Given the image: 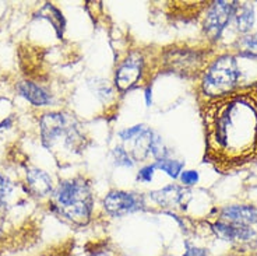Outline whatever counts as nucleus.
Returning a JSON list of instances; mask_svg holds the SVG:
<instances>
[{
	"label": "nucleus",
	"instance_id": "4468645a",
	"mask_svg": "<svg viewBox=\"0 0 257 256\" xmlns=\"http://www.w3.org/2000/svg\"><path fill=\"white\" fill-rule=\"evenodd\" d=\"M39 17H41V19L48 20L49 23H52V26H53L55 31H56L58 38L62 39V37H63L64 26H66V21H64L63 14L60 13V10H59V9H56L53 5L46 3L45 6L39 10Z\"/></svg>",
	"mask_w": 257,
	"mask_h": 256
},
{
	"label": "nucleus",
	"instance_id": "1a4fd4ad",
	"mask_svg": "<svg viewBox=\"0 0 257 256\" xmlns=\"http://www.w3.org/2000/svg\"><path fill=\"white\" fill-rule=\"evenodd\" d=\"M27 185L30 192L39 198H45L49 193L53 192L52 178L45 171L38 168H31L27 171Z\"/></svg>",
	"mask_w": 257,
	"mask_h": 256
},
{
	"label": "nucleus",
	"instance_id": "412c9836",
	"mask_svg": "<svg viewBox=\"0 0 257 256\" xmlns=\"http://www.w3.org/2000/svg\"><path fill=\"white\" fill-rule=\"evenodd\" d=\"M183 256H207V250L201 248H187L186 253Z\"/></svg>",
	"mask_w": 257,
	"mask_h": 256
},
{
	"label": "nucleus",
	"instance_id": "9b49d317",
	"mask_svg": "<svg viewBox=\"0 0 257 256\" xmlns=\"http://www.w3.org/2000/svg\"><path fill=\"white\" fill-rule=\"evenodd\" d=\"M186 195V189L179 185H168L158 191H153L150 193V198L154 200L157 205L165 207L178 206L183 200Z\"/></svg>",
	"mask_w": 257,
	"mask_h": 256
},
{
	"label": "nucleus",
	"instance_id": "7ed1b4c3",
	"mask_svg": "<svg viewBox=\"0 0 257 256\" xmlns=\"http://www.w3.org/2000/svg\"><path fill=\"white\" fill-rule=\"evenodd\" d=\"M239 77L240 70L235 56L222 55L207 67L203 78V91L215 98L229 96L236 89Z\"/></svg>",
	"mask_w": 257,
	"mask_h": 256
},
{
	"label": "nucleus",
	"instance_id": "20e7f679",
	"mask_svg": "<svg viewBox=\"0 0 257 256\" xmlns=\"http://www.w3.org/2000/svg\"><path fill=\"white\" fill-rule=\"evenodd\" d=\"M39 126L42 144L48 148L55 146L62 137L64 139V144L71 150L78 148L83 143V136L80 135L78 129L73 123V119L62 112L45 114L39 121Z\"/></svg>",
	"mask_w": 257,
	"mask_h": 256
},
{
	"label": "nucleus",
	"instance_id": "ddd939ff",
	"mask_svg": "<svg viewBox=\"0 0 257 256\" xmlns=\"http://www.w3.org/2000/svg\"><path fill=\"white\" fill-rule=\"evenodd\" d=\"M235 21H236V28L239 32H249L251 27L254 24V10L253 6L249 3L243 5H236L235 9Z\"/></svg>",
	"mask_w": 257,
	"mask_h": 256
},
{
	"label": "nucleus",
	"instance_id": "aec40b11",
	"mask_svg": "<svg viewBox=\"0 0 257 256\" xmlns=\"http://www.w3.org/2000/svg\"><path fill=\"white\" fill-rule=\"evenodd\" d=\"M154 171H155L154 164H153V165L143 166L142 169L139 171L137 180L142 181V182H151L153 178H154Z\"/></svg>",
	"mask_w": 257,
	"mask_h": 256
},
{
	"label": "nucleus",
	"instance_id": "f257e3e1",
	"mask_svg": "<svg viewBox=\"0 0 257 256\" xmlns=\"http://www.w3.org/2000/svg\"><path fill=\"white\" fill-rule=\"evenodd\" d=\"M207 115V141L212 158L243 162L257 151L256 94H229L211 104Z\"/></svg>",
	"mask_w": 257,
	"mask_h": 256
},
{
	"label": "nucleus",
	"instance_id": "0eeeda50",
	"mask_svg": "<svg viewBox=\"0 0 257 256\" xmlns=\"http://www.w3.org/2000/svg\"><path fill=\"white\" fill-rule=\"evenodd\" d=\"M143 206V196L124 191H112L103 199V207L112 216H123L127 213H133L140 210Z\"/></svg>",
	"mask_w": 257,
	"mask_h": 256
},
{
	"label": "nucleus",
	"instance_id": "423d86ee",
	"mask_svg": "<svg viewBox=\"0 0 257 256\" xmlns=\"http://www.w3.org/2000/svg\"><path fill=\"white\" fill-rule=\"evenodd\" d=\"M144 70V59L139 52L130 53L122 64L117 67L115 74V84L119 91H127L140 81Z\"/></svg>",
	"mask_w": 257,
	"mask_h": 256
},
{
	"label": "nucleus",
	"instance_id": "a211bd4d",
	"mask_svg": "<svg viewBox=\"0 0 257 256\" xmlns=\"http://www.w3.org/2000/svg\"><path fill=\"white\" fill-rule=\"evenodd\" d=\"M200 180V175L197 171H193V169H189V171H183L180 174V181L185 186H192L196 185Z\"/></svg>",
	"mask_w": 257,
	"mask_h": 256
},
{
	"label": "nucleus",
	"instance_id": "39448f33",
	"mask_svg": "<svg viewBox=\"0 0 257 256\" xmlns=\"http://www.w3.org/2000/svg\"><path fill=\"white\" fill-rule=\"evenodd\" d=\"M236 2H214L210 9L207 10L206 20H204V32L210 39L221 38L222 32L229 24L231 17L235 14Z\"/></svg>",
	"mask_w": 257,
	"mask_h": 256
},
{
	"label": "nucleus",
	"instance_id": "f03ea898",
	"mask_svg": "<svg viewBox=\"0 0 257 256\" xmlns=\"http://www.w3.org/2000/svg\"><path fill=\"white\" fill-rule=\"evenodd\" d=\"M55 210L76 224H87L92 213V195L84 180H67L60 182L53 192Z\"/></svg>",
	"mask_w": 257,
	"mask_h": 256
},
{
	"label": "nucleus",
	"instance_id": "4be33fe9",
	"mask_svg": "<svg viewBox=\"0 0 257 256\" xmlns=\"http://www.w3.org/2000/svg\"><path fill=\"white\" fill-rule=\"evenodd\" d=\"M146 97H147V104L150 105L151 104V89L148 87L147 91H146Z\"/></svg>",
	"mask_w": 257,
	"mask_h": 256
},
{
	"label": "nucleus",
	"instance_id": "6ab92c4d",
	"mask_svg": "<svg viewBox=\"0 0 257 256\" xmlns=\"http://www.w3.org/2000/svg\"><path fill=\"white\" fill-rule=\"evenodd\" d=\"M12 192V184L0 174V206L5 205L7 196Z\"/></svg>",
	"mask_w": 257,
	"mask_h": 256
},
{
	"label": "nucleus",
	"instance_id": "9d476101",
	"mask_svg": "<svg viewBox=\"0 0 257 256\" xmlns=\"http://www.w3.org/2000/svg\"><path fill=\"white\" fill-rule=\"evenodd\" d=\"M212 230L219 238L225 241H247L251 237H254V231L250 227L246 225L231 224L226 221H218L212 224Z\"/></svg>",
	"mask_w": 257,
	"mask_h": 256
},
{
	"label": "nucleus",
	"instance_id": "6e6552de",
	"mask_svg": "<svg viewBox=\"0 0 257 256\" xmlns=\"http://www.w3.org/2000/svg\"><path fill=\"white\" fill-rule=\"evenodd\" d=\"M221 217L226 223L249 227L257 223V207L247 205L228 206L222 209Z\"/></svg>",
	"mask_w": 257,
	"mask_h": 256
},
{
	"label": "nucleus",
	"instance_id": "2eb2a0df",
	"mask_svg": "<svg viewBox=\"0 0 257 256\" xmlns=\"http://www.w3.org/2000/svg\"><path fill=\"white\" fill-rule=\"evenodd\" d=\"M155 169H161V171H164V173L167 174L168 177H171V178H179L180 174L183 173V166H185V162H182V161H176V160H158L154 164Z\"/></svg>",
	"mask_w": 257,
	"mask_h": 256
},
{
	"label": "nucleus",
	"instance_id": "f3484780",
	"mask_svg": "<svg viewBox=\"0 0 257 256\" xmlns=\"http://www.w3.org/2000/svg\"><path fill=\"white\" fill-rule=\"evenodd\" d=\"M113 160L117 165L120 166H133V164H135V160L132 158V154L122 147H116L113 150Z\"/></svg>",
	"mask_w": 257,
	"mask_h": 256
},
{
	"label": "nucleus",
	"instance_id": "dca6fc26",
	"mask_svg": "<svg viewBox=\"0 0 257 256\" xmlns=\"http://www.w3.org/2000/svg\"><path fill=\"white\" fill-rule=\"evenodd\" d=\"M239 46H240L242 53L247 55V56H254V58H257V34H251V35L244 37L239 42Z\"/></svg>",
	"mask_w": 257,
	"mask_h": 256
},
{
	"label": "nucleus",
	"instance_id": "f8f14e48",
	"mask_svg": "<svg viewBox=\"0 0 257 256\" xmlns=\"http://www.w3.org/2000/svg\"><path fill=\"white\" fill-rule=\"evenodd\" d=\"M20 96L24 97L27 101H30L35 107H44L52 103V97L46 93L42 87H39L31 81H21L17 86Z\"/></svg>",
	"mask_w": 257,
	"mask_h": 256
}]
</instances>
